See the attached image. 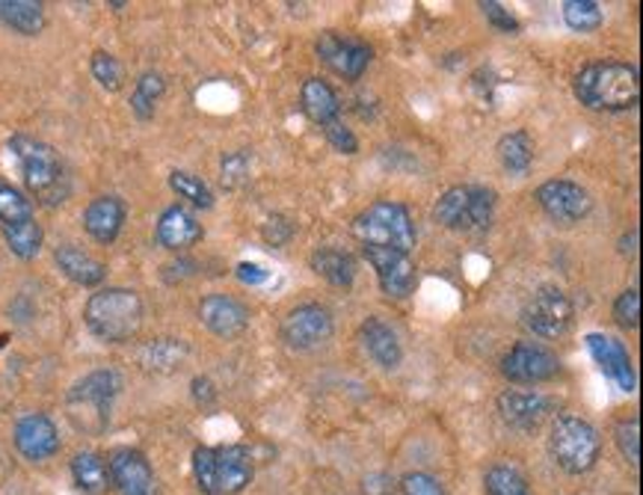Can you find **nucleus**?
<instances>
[{"instance_id": "1", "label": "nucleus", "mask_w": 643, "mask_h": 495, "mask_svg": "<svg viewBox=\"0 0 643 495\" xmlns=\"http://www.w3.org/2000/svg\"><path fill=\"white\" fill-rule=\"evenodd\" d=\"M575 98L602 113L632 110L641 101V75L629 62H593L575 75Z\"/></svg>"}, {"instance_id": "2", "label": "nucleus", "mask_w": 643, "mask_h": 495, "mask_svg": "<svg viewBox=\"0 0 643 495\" xmlns=\"http://www.w3.org/2000/svg\"><path fill=\"white\" fill-rule=\"evenodd\" d=\"M89 333L107 345L131 341L142 327V300L131 288H105L92 294L83 306Z\"/></svg>"}, {"instance_id": "3", "label": "nucleus", "mask_w": 643, "mask_h": 495, "mask_svg": "<svg viewBox=\"0 0 643 495\" xmlns=\"http://www.w3.org/2000/svg\"><path fill=\"white\" fill-rule=\"evenodd\" d=\"M9 149L16 155L21 178L33 199L42 205H60L69 196V176L62 167L60 155L42 140L33 137H12Z\"/></svg>"}, {"instance_id": "4", "label": "nucleus", "mask_w": 643, "mask_h": 495, "mask_svg": "<svg viewBox=\"0 0 643 495\" xmlns=\"http://www.w3.org/2000/svg\"><path fill=\"white\" fill-rule=\"evenodd\" d=\"M256 463L244 445L196 448L194 478L205 495H238L253 484Z\"/></svg>"}, {"instance_id": "5", "label": "nucleus", "mask_w": 643, "mask_h": 495, "mask_svg": "<svg viewBox=\"0 0 643 495\" xmlns=\"http://www.w3.org/2000/svg\"><path fill=\"white\" fill-rule=\"evenodd\" d=\"M353 235L362 240V247H388L397 253H413L415 249V222L400 202L379 199L370 202L353 220Z\"/></svg>"}, {"instance_id": "6", "label": "nucleus", "mask_w": 643, "mask_h": 495, "mask_svg": "<svg viewBox=\"0 0 643 495\" xmlns=\"http://www.w3.org/2000/svg\"><path fill=\"white\" fill-rule=\"evenodd\" d=\"M548 452L555 457V463L570 475H584L596 466L602 454V436L600 430L578 416H561L552 425V436H548Z\"/></svg>"}, {"instance_id": "7", "label": "nucleus", "mask_w": 643, "mask_h": 495, "mask_svg": "<svg viewBox=\"0 0 643 495\" xmlns=\"http://www.w3.org/2000/svg\"><path fill=\"white\" fill-rule=\"evenodd\" d=\"M495 194L486 187H451L433 205V217L445 229L475 231L493 222Z\"/></svg>"}, {"instance_id": "8", "label": "nucleus", "mask_w": 643, "mask_h": 495, "mask_svg": "<svg viewBox=\"0 0 643 495\" xmlns=\"http://www.w3.org/2000/svg\"><path fill=\"white\" fill-rule=\"evenodd\" d=\"M573 300L561 288H540L522 309V324L537 338H564L573 327Z\"/></svg>"}, {"instance_id": "9", "label": "nucleus", "mask_w": 643, "mask_h": 495, "mask_svg": "<svg viewBox=\"0 0 643 495\" xmlns=\"http://www.w3.org/2000/svg\"><path fill=\"white\" fill-rule=\"evenodd\" d=\"M333 311L320 306V303H306L285 315L283 338L285 345L294 350H311V347L324 345L333 338Z\"/></svg>"}, {"instance_id": "10", "label": "nucleus", "mask_w": 643, "mask_h": 495, "mask_svg": "<svg viewBox=\"0 0 643 495\" xmlns=\"http://www.w3.org/2000/svg\"><path fill=\"white\" fill-rule=\"evenodd\" d=\"M365 258L377 270L379 288H383L386 297L404 300V297L415 291L418 270H415V261L406 253H397V249L388 247H365Z\"/></svg>"}, {"instance_id": "11", "label": "nucleus", "mask_w": 643, "mask_h": 495, "mask_svg": "<svg viewBox=\"0 0 643 495\" xmlns=\"http://www.w3.org/2000/svg\"><path fill=\"white\" fill-rule=\"evenodd\" d=\"M537 202L555 222H582L593 211L591 194L582 185L566 181V178H555V181L540 185Z\"/></svg>"}, {"instance_id": "12", "label": "nucleus", "mask_w": 643, "mask_h": 495, "mask_svg": "<svg viewBox=\"0 0 643 495\" xmlns=\"http://www.w3.org/2000/svg\"><path fill=\"white\" fill-rule=\"evenodd\" d=\"M557 372H561V359L540 345H516L502 359L504 377L511 383H522V386L552 380Z\"/></svg>"}, {"instance_id": "13", "label": "nucleus", "mask_w": 643, "mask_h": 495, "mask_svg": "<svg viewBox=\"0 0 643 495\" xmlns=\"http://www.w3.org/2000/svg\"><path fill=\"white\" fill-rule=\"evenodd\" d=\"M107 472H110V484L119 489V495L160 493L151 463L146 461V454L137 452V448H119V452H113V457L107 463Z\"/></svg>"}, {"instance_id": "14", "label": "nucleus", "mask_w": 643, "mask_h": 495, "mask_svg": "<svg viewBox=\"0 0 643 495\" xmlns=\"http://www.w3.org/2000/svg\"><path fill=\"white\" fill-rule=\"evenodd\" d=\"M12 443L24 461L42 463L60 452V434L51 418L42 413H30V416L18 418L16 430H12Z\"/></svg>"}, {"instance_id": "15", "label": "nucleus", "mask_w": 643, "mask_h": 495, "mask_svg": "<svg viewBox=\"0 0 643 495\" xmlns=\"http://www.w3.org/2000/svg\"><path fill=\"white\" fill-rule=\"evenodd\" d=\"M584 345H587L593 359L600 363L605 377H611L623 392H635V365H632V356H629L626 345L620 338L605 336V333H591V336H584Z\"/></svg>"}, {"instance_id": "16", "label": "nucleus", "mask_w": 643, "mask_h": 495, "mask_svg": "<svg viewBox=\"0 0 643 495\" xmlns=\"http://www.w3.org/2000/svg\"><path fill=\"white\" fill-rule=\"evenodd\" d=\"M122 392V374L113 368H101V372L87 374L83 380H78L69 392V407L92 409V416L107 418V409L113 404V398Z\"/></svg>"}, {"instance_id": "17", "label": "nucleus", "mask_w": 643, "mask_h": 495, "mask_svg": "<svg viewBox=\"0 0 643 495\" xmlns=\"http://www.w3.org/2000/svg\"><path fill=\"white\" fill-rule=\"evenodd\" d=\"M318 57L344 80H359L362 71L368 69L370 48L338 33H324L318 39Z\"/></svg>"}, {"instance_id": "18", "label": "nucleus", "mask_w": 643, "mask_h": 495, "mask_svg": "<svg viewBox=\"0 0 643 495\" xmlns=\"http://www.w3.org/2000/svg\"><path fill=\"white\" fill-rule=\"evenodd\" d=\"M199 320L220 338H238L249 327V309L229 294H208L199 303Z\"/></svg>"}, {"instance_id": "19", "label": "nucleus", "mask_w": 643, "mask_h": 495, "mask_svg": "<svg viewBox=\"0 0 643 495\" xmlns=\"http://www.w3.org/2000/svg\"><path fill=\"white\" fill-rule=\"evenodd\" d=\"M495 404H498V416L504 425L520 427V430L537 427L552 409V400L534 389H504Z\"/></svg>"}, {"instance_id": "20", "label": "nucleus", "mask_w": 643, "mask_h": 495, "mask_svg": "<svg viewBox=\"0 0 643 495\" xmlns=\"http://www.w3.org/2000/svg\"><path fill=\"white\" fill-rule=\"evenodd\" d=\"M155 238H158V244L164 249L181 253V249L196 247V244L202 240V226H199V220H196L187 208L172 205V208H167V211L158 217Z\"/></svg>"}, {"instance_id": "21", "label": "nucleus", "mask_w": 643, "mask_h": 495, "mask_svg": "<svg viewBox=\"0 0 643 495\" xmlns=\"http://www.w3.org/2000/svg\"><path fill=\"white\" fill-rule=\"evenodd\" d=\"M125 214L128 208L119 196H98L83 211V229L98 244H113L125 226Z\"/></svg>"}, {"instance_id": "22", "label": "nucleus", "mask_w": 643, "mask_h": 495, "mask_svg": "<svg viewBox=\"0 0 643 495\" xmlns=\"http://www.w3.org/2000/svg\"><path fill=\"white\" fill-rule=\"evenodd\" d=\"M362 347H365V354L379 365V368H386V372H395L400 359H404V347H400V338L392 327H388L386 320L379 318H368L362 324Z\"/></svg>"}, {"instance_id": "23", "label": "nucleus", "mask_w": 643, "mask_h": 495, "mask_svg": "<svg viewBox=\"0 0 643 495\" xmlns=\"http://www.w3.org/2000/svg\"><path fill=\"white\" fill-rule=\"evenodd\" d=\"M187 356H190V347L181 338H155V341H146L140 347L137 363H140L142 372L172 374L185 365Z\"/></svg>"}, {"instance_id": "24", "label": "nucleus", "mask_w": 643, "mask_h": 495, "mask_svg": "<svg viewBox=\"0 0 643 495\" xmlns=\"http://www.w3.org/2000/svg\"><path fill=\"white\" fill-rule=\"evenodd\" d=\"M53 261L62 270V276H69L71 283L83 285V288H96V285L105 283L107 267L92 258L89 253H83L80 247H71V244H62L57 253H53Z\"/></svg>"}, {"instance_id": "25", "label": "nucleus", "mask_w": 643, "mask_h": 495, "mask_svg": "<svg viewBox=\"0 0 643 495\" xmlns=\"http://www.w3.org/2000/svg\"><path fill=\"white\" fill-rule=\"evenodd\" d=\"M300 101H303V110H306V116H309L315 125H320V128H324V125H329V122H335V119H338V113H342V105H338L335 89L320 78H309L306 83H303Z\"/></svg>"}, {"instance_id": "26", "label": "nucleus", "mask_w": 643, "mask_h": 495, "mask_svg": "<svg viewBox=\"0 0 643 495\" xmlns=\"http://www.w3.org/2000/svg\"><path fill=\"white\" fill-rule=\"evenodd\" d=\"M311 270L329 285H335V288H350L353 279H356V261H353V256L335 247L318 249L311 256Z\"/></svg>"}, {"instance_id": "27", "label": "nucleus", "mask_w": 643, "mask_h": 495, "mask_svg": "<svg viewBox=\"0 0 643 495\" xmlns=\"http://www.w3.org/2000/svg\"><path fill=\"white\" fill-rule=\"evenodd\" d=\"M0 21L21 36H39L44 30V9L36 0H0Z\"/></svg>"}, {"instance_id": "28", "label": "nucleus", "mask_w": 643, "mask_h": 495, "mask_svg": "<svg viewBox=\"0 0 643 495\" xmlns=\"http://www.w3.org/2000/svg\"><path fill=\"white\" fill-rule=\"evenodd\" d=\"M71 478H75L80 493L87 495H105L107 487H110L107 463L92 452L75 454V461H71Z\"/></svg>"}, {"instance_id": "29", "label": "nucleus", "mask_w": 643, "mask_h": 495, "mask_svg": "<svg viewBox=\"0 0 643 495\" xmlns=\"http://www.w3.org/2000/svg\"><path fill=\"white\" fill-rule=\"evenodd\" d=\"M498 160H502V167L513 176H525L534 164V140L528 137V131H513L504 133L502 140H498Z\"/></svg>"}, {"instance_id": "30", "label": "nucleus", "mask_w": 643, "mask_h": 495, "mask_svg": "<svg viewBox=\"0 0 643 495\" xmlns=\"http://www.w3.org/2000/svg\"><path fill=\"white\" fill-rule=\"evenodd\" d=\"M3 231V240H7V247L12 256L18 258H36L39 256V249H42V226L36 220H24L16 222V226H0Z\"/></svg>"}, {"instance_id": "31", "label": "nucleus", "mask_w": 643, "mask_h": 495, "mask_svg": "<svg viewBox=\"0 0 643 495\" xmlns=\"http://www.w3.org/2000/svg\"><path fill=\"white\" fill-rule=\"evenodd\" d=\"M167 92V80H164V75H158V71H146V75H140V80H137V87H133L131 92V110L137 119H151L155 116V105H158V98Z\"/></svg>"}, {"instance_id": "32", "label": "nucleus", "mask_w": 643, "mask_h": 495, "mask_svg": "<svg viewBox=\"0 0 643 495\" xmlns=\"http://www.w3.org/2000/svg\"><path fill=\"white\" fill-rule=\"evenodd\" d=\"M24 220H33V202L18 187L0 178V226H16Z\"/></svg>"}, {"instance_id": "33", "label": "nucleus", "mask_w": 643, "mask_h": 495, "mask_svg": "<svg viewBox=\"0 0 643 495\" xmlns=\"http://www.w3.org/2000/svg\"><path fill=\"white\" fill-rule=\"evenodd\" d=\"M564 21L575 33H593V30H600L605 16L596 0H566Z\"/></svg>"}, {"instance_id": "34", "label": "nucleus", "mask_w": 643, "mask_h": 495, "mask_svg": "<svg viewBox=\"0 0 643 495\" xmlns=\"http://www.w3.org/2000/svg\"><path fill=\"white\" fill-rule=\"evenodd\" d=\"M484 495H531L528 481L513 466H493L484 478Z\"/></svg>"}, {"instance_id": "35", "label": "nucleus", "mask_w": 643, "mask_h": 495, "mask_svg": "<svg viewBox=\"0 0 643 495\" xmlns=\"http://www.w3.org/2000/svg\"><path fill=\"white\" fill-rule=\"evenodd\" d=\"M169 187L176 190L181 199H187L196 208H211L214 205V194L211 187L205 185L202 178L190 176L185 169H176V172H169Z\"/></svg>"}, {"instance_id": "36", "label": "nucleus", "mask_w": 643, "mask_h": 495, "mask_svg": "<svg viewBox=\"0 0 643 495\" xmlns=\"http://www.w3.org/2000/svg\"><path fill=\"white\" fill-rule=\"evenodd\" d=\"M89 69H92V78L107 89V92H116V89L122 87L125 69L122 62L116 60L113 53L107 51H96L92 53V62H89Z\"/></svg>"}, {"instance_id": "37", "label": "nucleus", "mask_w": 643, "mask_h": 495, "mask_svg": "<svg viewBox=\"0 0 643 495\" xmlns=\"http://www.w3.org/2000/svg\"><path fill=\"white\" fill-rule=\"evenodd\" d=\"M614 434H617L614 439H617L623 461H626L632 469H637V463H641V422H637V418H626V422H620Z\"/></svg>"}, {"instance_id": "38", "label": "nucleus", "mask_w": 643, "mask_h": 495, "mask_svg": "<svg viewBox=\"0 0 643 495\" xmlns=\"http://www.w3.org/2000/svg\"><path fill=\"white\" fill-rule=\"evenodd\" d=\"M249 181V155L247 151H229L222 158V185L229 190H238Z\"/></svg>"}, {"instance_id": "39", "label": "nucleus", "mask_w": 643, "mask_h": 495, "mask_svg": "<svg viewBox=\"0 0 643 495\" xmlns=\"http://www.w3.org/2000/svg\"><path fill=\"white\" fill-rule=\"evenodd\" d=\"M614 320H617L623 329H637L641 327V294L635 288H629L617 297L614 303Z\"/></svg>"}, {"instance_id": "40", "label": "nucleus", "mask_w": 643, "mask_h": 495, "mask_svg": "<svg viewBox=\"0 0 643 495\" xmlns=\"http://www.w3.org/2000/svg\"><path fill=\"white\" fill-rule=\"evenodd\" d=\"M400 495H448L445 484L439 478H433L427 472H409L400 478Z\"/></svg>"}, {"instance_id": "41", "label": "nucleus", "mask_w": 643, "mask_h": 495, "mask_svg": "<svg viewBox=\"0 0 643 495\" xmlns=\"http://www.w3.org/2000/svg\"><path fill=\"white\" fill-rule=\"evenodd\" d=\"M324 133H326V140H329V146H333L335 151H342V155H356V151H359V140H356V133H353L342 119L324 125Z\"/></svg>"}, {"instance_id": "42", "label": "nucleus", "mask_w": 643, "mask_h": 495, "mask_svg": "<svg viewBox=\"0 0 643 495\" xmlns=\"http://www.w3.org/2000/svg\"><path fill=\"white\" fill-rule=\"evenodd\" d=\"M481 9H484L486 21H489L495 30H502V33H520V21L511 16V9H504V3L486 0V3H481Z\"/></svg>"}, {"instance_id": "43", "label": "nucleus", "mask_w": 643, "mask_h": 495, "mask_svg": "<svg viewBox=\"0 0 643 495\" xmlns=\"http://www.w3.org/2000/svg\"><path fill=\"white\" fill-rule=\"evenodd\" d=\"M291 238H294V226L285 220V217H279V214H276V217H270V220H267V226H265L267 244H274V247H285V244H288Z\"/></svg>"}, {"instance_id": "44", "label": "nucleus", "mask_w": 643, "mask_h": 495, "mask_svg": "<svg viewBox=\"0 0 643 495\" xmlns=\"http://www.w3.org/2000/svg\"><path fill=\"white\" fill-rule=\"evenodd\" d=\"M238 279L247 285H261V283H267V270L261 265L244 261V265H238Z\"/></svg>"}, {"instance_id": "45", "label": "nucleus", "mask_w": 643, "mask_h": 495, "mask_svg": "<svg viewBox=\"0 0 643 495\" xmlns=\"http://www.w3.org/2000/svg\"><path fill=\"white\" fill-rule=\"evenodd\" d=\"M194 398L199 400V404H211V400L217 398V389H214V383L208 380V377H196V380H194Z\"/></svg>"}]
</instances>
